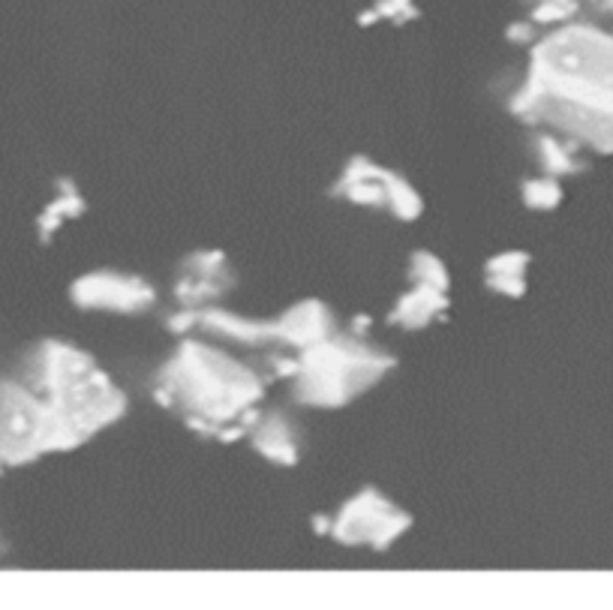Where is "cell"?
<instances>
[{
  "label": "cell",
  "instance_id": "1",
  "mask_svg": "<svg viewBox=\"0 0 613 610\" xmlns=\"http://www.w3.org/2000/svg\"><path fill=\"white\" fill-rule=\"evenodd\" d=\"M523 112H541L589 142L613 148V43L595 31H559L532 64Z\"/></svg>",
  "mask_w": 613,
  "mask_h": 610
},
{
  "label": "cell",
  "instance_id": "2",
  "mask_svg": "<svg viewBox=\"0 0 613 610\" xmlns=\"http://www.w3.org/2000/svg\"><path fill=\"white\" fill-rule=\"evenodd\" d=\"M160 400L178 403L190 421L232 424L253 418V403L262 397V382L235 358L208 349L205 343H184L181 352L160 373Z\"/></svg>",
  "mask_w": 613,
  "mask_h": 610
},
{
  "label": "cell",
  "instance_id": "3",
  "mask_svg": "<svg viewBox=\"0 0 613 610\" xmlns=\"http://www.w3.org/2000/svg\"><path fill=\"white\" fill-rule=\"evenodd\" d=\"M394 361L349 340H319L307 346L298 370V400L313 406H340L370 388Z\"/></svg>",
  "mask_w": 613,
  "mask_h": 610
},
{
  "label": "cell",
  "instance_id": "4",
  "mask_svg": "<svg viewBox=\"0 0 613 610\" xmlns=\"http://www.w3.org/2000/svg\"><path fill=\"white\" fill-rule=\"evenodd\" d=\"M79 442L70 424L34 388L0 382V463H28Z\"/></svg>",
  "mask_w": 613,
  "mask_h": 610
},
{
  "label": "cell",
  "instance_id": "5",
  "mask_svg": "<svg viewBox=\"0 0 613 610\" xmlns=\"http://www.w3.org/2000/svg\"><path fill=\"white\" fill-rule=\"evenodd\" d=\"M409 517L403 511H397L385 496L364 490L358 499H352L343 511L340 520L334 523V532L340 541H370L373 547H385L391 544L403 529H406Z\"/></svg>",
  "mask_w": 613,
  "mask_h": 610
},
{
  "label": "cell",
  "instance_id": "6",
  "mask_svg": "<svg viewBox=\"0 0 613 610\" xmlns=\"http://www.w3.org/2000/svg\"><path fill=\"white\" fill-rule=\"evenodd\" d=\"M73 301L85 310H118V313H136L154 304V289L127 274H109L97 271L82 277L73 286Z\"/></svg>",
  "mask_w": 613,
  "mask_h": 610
},
{
  "label": "cell",
  "instance_id": "7",
  "mask_svg": "<svg viewBox=\"0 0 613 610\" xmlns=\"http://www.w3.org/2000/svg\"><path fill=\"white\" fill-rule=\"evenodd\" d=\"M340 190L352 202H361V205H391L394 214L403 220H412L421 214L418 193L403 178H394L382 169H373L370 163H358V169L343 178Z\"/></svg>",
  "mask_w": 613,
  "mask_h": 610
},
{
  "label": "cell",
  "instance_id": "8",
  "mask_svg": "<svg viewBox=\"0 0 613 610\" xmlns=\"http://www.w3.org/2000/svg\"><path fill=\"white\" fill-rule=\"evenodd\" d=\"M274 328H277V334L286 337L289 343L307 349V346H313V343H319V340L328 337V331H331V316H328V310H325L319 301H304V304L292 307V310L280 319V325H274Z\"/></svg>",
  "mask_w": 613,
  "mask_h": 610
},
{
  "label": "cell",
  "instance_id": "9",
  "mask_svg": "<svg viewBox=\"0 0 613 610\" xmlns=\"http://www.w3.org/2000/svg\"><path fill=\"white\" fill-rule=\"evenodd\" d=\"M193 274L181 277L178 295L181 301H205L217 292H223L229 286L226 268H223V256L220 253H202L190 262Z\"/></svg>",
  "mask_w": 613,
  "mask_h": 610
},
{
  "label": "cell",
  "instance_id": "10",
  "mask_svg": "<svg viewBox=\"0 0 613 610\" xmlns=\"http://www.w3.org/2000/svg\"><path fill=\"white\" fill-rule=\"evenodd\" d=\"M448 307V301H445V295H442V289H433V286H421L418 283V289L412 292V295H406V298H400V304H397V310H394V322L397 325H406V328H421V325H427L436 313H442Z\"/></svg>",
  "mask_w": 613,
  "mask_h": 610
},
{
  "label": "cell",
  "instance_id": "11",
  "mask_svg": "<svg viewBox=\"0 0 613 610\" xmlns=\"http://www.w3.org/2000/svg\"><path fill=\"white\" fill-rule=\"evenodd\" d=\"M256 451H262L265 457L277 460V463H295L298 460V445H295V433L292 427L280 418V415H271L265 418L259 427H256Z\"/></svg>",
  "mask_w": 613,
  "mask_h": 610
},
{
  "label": "cell",
  "instance_id": "12",
  "mask_svg": "<svg viewBox=\"0 0 613 610\" xmlns=\"http://www.w3.org/2000/svg\"><path fill=\"white\" fill-rule=\"evenodd\" d=\"M412 280H418L421 286H433V289H442L448 286V277H445V268L436 256L430 253H418L412 259Z\"/></svg>",
  "mask_w": 613,
  "mask_h": 610
},
{
  "label": "cell",
  "instance_id": "13",
  "mask_svg": "<svg viewBox=\"0 0 613 610\" xmlns=\"http://www.w3.org/2000/svg\"><path fill=\"white\" fill-rule=\"evenodd\" d=\"M79 211H82V199H79V196L58 199V202L46 211V217H43V232L49 235L52 229H58V223H61L64 217H76Z\"/></svg>",
  "mask_w": 613,
  "mask_h": 610
},
{
  "label": "cell",
  "instance_id": "14",
  "mask_svg": "<svg viewBox=\"0 0 613 610\" xmlns=\"http://www.w3.org/2000/svg\"><path fill=\"white\" fill-rule=\"evenodd\" d=\"M523 193H526V202L532 208H550L559 199V187L553 181H529Z\"/></svg>",
  "mask_w": 613,
  "mask_h": 610
},
{
  "label": "cell",
  "instance_id": "15",
  "mask_svg": "<svg viewBox=\"0 0 613 610\" xmlns=\"http://www.w3.org/2000/svg\"><path fill=\"white\" fill-rule=\"evenodd\" d=\"M379 19H394V22H403L409 16H415V7H412V0H379L376 4V13Z\"/></svg>",
  "mask_w": 613,
  "mask_h": 610
},
{
  "label": "cell",
  "instance_id": "16",
  "mask_svg": "<svg viewBox=\"0 0 613 610\" xmlns=\"http://www.w3.org/2000/svg\"><path fill=\"white\" fill-rule=\"evenodd\" d=\"M523 265H526V256L520 253H505V256H496L490 262V274H523Z\"/></svg>",
  "mask_w": 613,
  "mask_h": 610
},
{
  "label": "cell",
  "instance_id": "17",
  "mask_svg": "<svg viewBox=\"0 0 613 610\" xmlns=\"http://www.w3.org/2000/svg\"><path fill=\"white\" fill-rule=\"evenodd\" d=\"M538 4H571V0H538Z\"/></svg>",
  "mask_w": 613,
  "mask_h": 610
}]
</instances>
